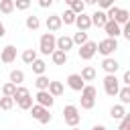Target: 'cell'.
Masks as SVG:
<instances>
[{
	"label": "cell",
	"instance_id": "6da1fadb",
	"mask_svg": "<svg viewBox=\"0 0 130 130\" xmlns=\"http://www.w3.org/2000/svg\"><path fill=\"white\" fill-rule=\"evenodd\" d=\"M95 95H98V89L93 87V85H83V89H81V98H79V102H81V108L83 110H91L93 106H95Z\"/></svg>",
	"mask_w": 130,
	"mask_h": 130
},
{
	"label": "cell",
	"instance_id": "7a4b0ae2",
	"mask_svg": "<svg viewBox=\"0 0 130 130\" xmlns=\"http://www.w3.org/2000/svg\"><path fill=\"white\" fill-rule=\"evenodd\" d=\"M63 120H65V124H67L69 128H77V124L81 122V114H79L77 106L67 104V106L63 108Z\"/></svg>",
	"mask_w": 130,
	"mask_h": 130
},
{
	"label": "cell",
	"instance_id": "3957f363",
	"mask_svg": "<svg viewBox=\"0 0 130 130\" xmlns=\"http://www.w3.org/2000/svg\"><path fill=\"white\" fill-rule=\"evenodd\" d=\"M95 53H100V55H104V59L106 57H112L114 55V51L118 49V39H102L100 43H95Z\"/></svg>",
	"mask_w": 130,
	"mask_h": 130
},
{
	"label": "cell",
	"instance_id": "277c9868",
	"mask_svg": "<svg viewBox=\"0 0 130 130\" xmlns=\"http://www.w3.org/2000/svg\"><path fill=\"white\" fill-rule=\"evenodd\" d=\"M55 41H57V37L51 35V32L41 35V39H39V51H41L43 55H53V51L57 49V47H55Z\"/></svg>",
	"mask_w": 130,
	"mask_h": 130
},
{
	"label": "cell",
	"instance_id": "5b68a950",
	"mask_svg": "<svg viewBox=\"0 0 130 130\" xmlns=\"http://www.w3.org/2000/svg\"><path fill=\"white\" fill-rule=\"evenodd\" d=\"M104 91H106L110 98L118 95V91H120V79H118L116 75H106V77H104Z\"/></svg>",
	"mask_w": 130,
	"mask_h": 130
},
{
	"label": "cell",
	"instance_id": "8992f818",
	"mask_svg": "<svg viewBox=\"0 0 130 130\" xmlns=\"http://www.w3.org/2000/svg\"><path fill=\"white\" fill-rule=\"evenodd\" d=\"M30 116H32L37 122H41V124H49V122L53 120V116L49 114V110L43 108V106H37V104H32V108H30Z\"/></svg>",
	"mask_w": 130,
	"mask_h": 130
},
{
	"label": "cell",
	"instance_id": "52a82bcc",
	"mask_svg": "<svg viewBox=\"0 0 130 130\" xmlns=\"http://www.w3.org/2000/svg\"><path fill=\"white\" fill-rule=\"evenodd\" d=\"M95 43L93 41H87L85 45H81L79 49H77V55H79V59H83V61H89L93 55H95Z\"/></svg>",
	"mask_w": 130,
	"mask_h": 130
},
{
	"label": "cell",
	"instance_id": "ba28073f",
	"mask_svg": "<svg viewBox=\"0 0 130 130\" xmlns=\"http://www.w3.org/2000/svg\"><path fill=\"white\" fill-rule=\"evenodd\" d=\"M35 102H37V106H43V108L51 110V108H53V104H55V98H53L49 91H37Z\"/></svg>",
	"mask_w": 130,
	"mask_h": 130
},
{
	"label": "cell",
	"instance_id": "9c48e42d",
	"mask_svg": "<svg viewBox=\"0 0 130 130\" xmlns=\"http://www.w3.org/2000/svg\"><path fill=\"white\" fill-rule=\"evenodd\" d=\"M102 69L106 71V75H116V71L120 69V63L114 57H106V59H102Z\"/></svg>",
	"mask_w": 130,
	"mask_h": 130
},
{
	"label": "cell",
	"instance_id": "30bf717a",
	"mask_svg": "<svg viewBox=\"0 0 130 130\" xmlns=\"http://www.w3.org/2000/svg\"><path fill=\"white\" fill-rule=\"evenodd\" d=\"M45 26H47V32H57L63 24H61V18H59V14H49L47 16V20H45Z\"/></svg>",
	"mask_w": 130,
	"mask_h": 130
},
{
	"label": "cell",
	"instance_id": "8fae6325",
	"mask_svg": "<svg viewBox=\"0 0 130 130\" xmlns=\"http://www.w3.org/2000/svg\"><path fill=\"white\" fill-rule=\"evenodd\" d=\"M14 59H16V47L14 45H6L2 49V53H0V61L6 63V65H10Z\"/></svg>",
	"mask_w": 130,
	"mask_h": 130
},
{
	"label": "cell",
	"instance_id": "7c38bea8",
	"mask_svg": "<svg viewBox=\"0 0 130 130\" xmlns=\"http://www.w3.org/2000/svg\"><path fill=\"white\" fill-rule=\"evenodd\" d=\"M75 26L81 30V32H87L89 28H91V18H89V14H77L75 16Z\"/></svg>",
	"mask_w": 130,
	"mask_h": 130
},
{
	"label": "cell",
	"instance_id": "4fadbf2b",
	"mask_svg": "<svg viewBox=\"0 0 130 130\" xmlns=\"http://www.w3.org/2000/svg\"><path fill=\"white\" fill-rule=\"evenodd\" d=\"M67 85H69L73 91H81L83 85H85V81L79 77V73H71V75H67Z\"/></svg>",
	"mask_w": 130,
	"mask_h": 130
},
{
	"label": "cell",
	"instance_id": "5bb4252c",
	"mask_svg": "<svg viewBox=\"0 0 130 130\" xmlns=\"http://www.w3.org/2000/svg\"><path fill=\"white\" fill-rule=\"evenodd\" d=\"M89 18H91V26H98V28H104V24L108 22V16L104 10H95L93 14H89Z\"/></svg>",
	"mask_w": 130,
	"mask_h": 130
},
{
	"label": "cell",
	"instance_id": "9a60e30c",
	"mask_svg": "<svg viewBox=\"0 0 130 130\" xmlns=\"http://www.w3.org/2000/svg\"><path fill=\"white\" fill-rule=\"evenodd\" d=\"M104 30H106V37H108V39H118V37H120L122 26H118L114 20H108V22L104 24Z\"/></svg>",
	"mask_w": 130,
	"mask_h": 130
},
{
	"label": "cell",
	"instance_id": "2e32d148",
	"mask_svg": "<svg viewBox=\"0 0 130 130\" xmlns=\"http://www.w3.org/2000/svg\"><path fill=\"white\" fill-rule=\"evenodd\" d=\"M55 47H57L59 51H63V53H69V51L73 49V41H71V37L63 35V37H59V39L55 41Z\"/></svg>",
	"mask_w": 130,
	"mask_h": 130
},
{
	"label": "cell",
	"instance_id": "e0dca14e",
	"mask_svg": "<svg viewBox=\"0 0 130 130\" xmlns=\"http://www.w3.org/2000/svg\"><path fill=\"white\" fill-rule=\"evenodd\" d=\"M67 6H69V10H71L75 16L85 12V2H81V0H67Z\"/></svg>",
	"mask_w": 130,
	"mask_h": 130
},
{
	"label": "cell",
	"instance_id": "ac0fdd59",
	"mask_svg": "<svg viewBox=\"0 0 130 130\" xmlns=\"http://www.w3.org/2000/svg\"><path fill=\"white\" fill-rule=\"evenodd\" d=\"M126 114H128V112H126V108H124L122 104H114V106L110 108V116H112V120H122Z\"/></svg>",
	"mask_w": 130,
	"mask_h": 130
},
{
	"label": "cell",
	"instance_id": "d6986e66",
	"mask_svg": "<svg viewBox=\"0 0 130 130\" xmlns=\"http://www.w3.org/2000/svg\"><path fill=\"white\" fill-rule=\"evenodd\" d=\"M128 20H130V12H128L126 8H120V10H118V14L114 16V22H116L118 26H124Z\"/></svg>",
	"mask_w": 130,
	"mask_h": 130
},
{
	"label": "cell",
	"instance_id": "ffe728a7",
	"mask_svg": "<svg viewBox=\"0 0 130 130\" xmlns=\"http://www.w3.org/2000/svg\"><path fill=\"white\" fill-rule=\"evenodd\" d=\"M47 91H49L53 98H59V95H63L65 89H63V83H61V81H51L49 87H47Z\"/></svg>",
	"mask_w": 130,
	"mask_h": 130
},
{
	"label": "cell",
	"instance_id": "44dd1931",
	"mask_svg": "<svg viewBox=\"0 0 130 130\" xmlns=\"http://www.w3.org/2000/svg\"><path fill=\"white\" fill-rule=\"evenodd\" d=\"M20 59H22L26 65H32L39 57H37V51H35V49H24V51H22V55H20Z\"/></svg>",
	"mask_w": 130,
	"mask_h": 130
},
{
	"label": "cell",
	"instance_id": "7402d4cb",
	"mask_svg": "<svg viewBox=\"0 0 130 130\" xmlns=\"http://www.w3.org/2000/svg\"><path fill=\"white\" fill-rule=\"evenodd\" d=\"M51 59H53V63H55V65H65V63H67V59H69V55H67V53H63V51H59V49H55V51H53V55H51Z\"/></svg>",
	"mask_w": 130,
	"mask_h": 130
},
{
	"label": "cell",
	"instance_id": "603a6c76",
	"mask_svg": "<svg viewBox=\"0 0 130 130\" xmlns=\"http://www.w3.org/2000/svg\"><path fill=\"white\" fill-rule=\"evenodd\" d=\"M79 77H81L83 81H93V79H95V69H93L91 65H85V67L81 69Z\"/></svg>",
	"mask_w": 130,
	"mask_h": 130
},
{
	"label": "cell",
	"instance_id": "cb8c5ba5",
	"mask_svg": "<svg viewBox=\"0 0 130 130\" xmlns=\"http://www.w3.org/2000/svg\"><path fill=\"white\" fill-rule=\"evenodd\" d=\"M22 81H24V71L12 69V71H10V83H14V85L18 87V85H22Z\"/></svg>",
	"mask_w": 130,
	"mask_h": 130
},
{
	"label": "cell",
	"instance_id": "d4e9b609",
	"mask_svg": "<svg viewBox=\"0 0 130 130\" xmlns=\"http://www.w3.org/2000/svg\"><path fill=\"white\" fill-rule=\"evenodd\" d=\"M30 67H32V73H35L37 77H39V75H45V71H47V63H45L43 59H37Z\"/></svg>",
	"mask_w": 130,
	"mask_h": 130
},
{
	"label": "cell",
	"instance_id": "484cf974",
	"mask_svg": "<svg viewBox=\"0 0 130 130\" xmlns=\"http://www.w3.org/2000/svg\"><path fill=\"white\" fill-rule=\"evenodd\" d=\"M49 83H51V79H49L47 75H39V77L35 79V87H37L39 91H47Z\"/></svg>",
	"mask_w": 130,
	"mask_h": 130
},
{
	"label": "cell",
	"instance_id": "4316f807",
	"mask_svg": "<svg viewBox=\"0 0 130 130\" xmlns=\"http://www.w3.org/2000/svg\"><path fill=\"white\" fill-rule=\"evenodd\" d=\"M28 95H30V91H28L24 85H18L16 91H14V95H12V100H14V104H18L20 100H24V98H28Z\"/></svg>",
	"mask_w": 130,
	"mask_h": 130
},
{
	"label": "cell",
	"instance_id": "83f0119b",
	"mask_svg": "<svg viewBox=\"0 0 130 130\" xmlns=\"http://www.w3.org/2000/svg\"><path fill=\"white\" fill-rule=\"evenodd\" d=\"M59 18H61V24H65V26H69V24H75V14L67 8L63 14H59Z\"/></svg>",
	"mask_w": 130,
	"mask_h": 130
},
{
	"label": "cell",
	"instance_id": "f1b7e54d",
	"mask_svg": "<svg viewBox=\"0 0 130 130\" xmlns=\"http://www.w3.org/2000/svg\"><path fill=\"white\" fill-rule=\"evenodd\" d=\"M24 24H26V28H28V30H39V26H41V20H39V16L30 14V16H26Z\"/></svg>",
	"mask_w": 130,
	"mask_h": 130
},
{
	"label": "cell",
	"instance_id": "f546056e",
	"mask_svg": "<svg viewBox=\"0 0 130 130\" xmlns=\"http://www.w3.org/2000/svg\"><path fill=\"white\" fill-rule=\"evenodd\" d=\"M118 98H120V104L126 108V106L130 104V87H120V91H118Z\"/></svg>",
	"mask_w": 130,
	"mask_h": 130
},
{
	"label": "cell",
	"instance_id": "4dcf8cb0",
	"mask_svg": "<svg viewBox=\"0 0 130 130\" xmlns=\"http://www.w3.org/2000/svg\"><path fill=\"white\" fill-rule=\"evenodd\" d=\"M71 41H73V45H79V47H81V45H85L89 39H87V32H81V30H77V32L71 37Z\"/></svg>",
	"mask_w": 130,
	"mask_h": 130
},
{
	"label": "cell",
	"instance_id": "1f68e13d",
	"mask_svg": "<svg viewBox=\"0 0 130 130\" xmlns=\"http://www.w3.org/2000/svg\"><path fill=\"white\" fill-rule=\"evenodd\" d=\"M14 10V0H0V12L2 14H10Z\"/></svg>",
	"mask_w": 130,
	"mask_h": 130
},
{
	"label": "cell",
	"instance_id": "d6a6232c",
	"mask_svg": "<svg viewBox=\"0 0 130 130\" xmlns=\"http://www.w3.org/2000/svg\"><path fill=\"white\" fill-rule=\"evenodd\" d=\"M14 91H16V85H14V83L6 81V83L2 85V95H4V98H12V95H14Z\"/></svg>",
	"mask_w": 130,
	"mask_h": 130
},
{
	"label": "cell",
	"instance_id": "836d02e7",
	"mask_svg": "<svg viewBox=\"0 0 130 130\" xmlns=\"http://www.w3.org/2000/svg\"><path fill=\"white\" fill-rule=\"evenodd\" d=\"M12 108H14V100H12V98H4V95H0V110L8 112V110H12Z\"/></svg>",
	"mask_w": 130,
	"mask_h": 130
},
{
	"label": "cell",
	"instance_id": "e575fe53",
	"mask_svg": "<svg viewBox=\"0 0 130 130\" xmlns=\"http://www.w3.org/2000/svg\"><path fill=\"white\" fill-rule=\"evenodd\" d=\"M16 106H18L20 110H30V108H32V98L28 95V98H24V100H20V102H18Z\"/></svg>",
	"mask_w": 130,
	"mask_h": 130
},
{
	"label": "cell",
	"instance_id": "d590c367",
	"mask_svg": "<svg viewBox=\"0 0 130 130\" xmlns=\"http://www.w3.org/2000/svg\"><path fill=\"white\" fill-rule=\"evenodd\" d=\"M118 130H130V114H126L122 120H120V126Z\"/></svg>",
	"mask_w": 130,
	"mask_h": 130
},
{
	"label": "cell",
	"instance_id": "8d00e7d4",
	"mask_svg": "<svg viewBox=\"0 0 130 130\" xmlns=\"http://www.w3.org/2000/svg\"><path fill=\"white\" fill-rule=\"evenodd\" d=\"M28 6H30L28 0H18V2H14V8H16V10H26Z\"/></svg>",
	"mask_w": 130,
	"mask_h": 130
},
{
	"label": "cell",
	"instance_id": "74e56055",
	"mask_svg": "<svg viewBox=\"0 0 130 130\" xmlns=\"http://www.w3.org/2000/svg\"><path fill=\"white\" fill-rule=\"evenodd\" d=\"M98 4H100V10H104V12H106L108 8H112V6H114V2H112V0H100Z\"/></svg>",
	"mask_w": 130,
	"mask_h": 130
},
{
	"label": "cell",
	"instance_id": "f35d334b",
	"mask_svg": "<svg viewBox=\"0 0 130 130\" xmlns=\"http://www.w3.org/2000/svg\"><path fill=\"white\" fill-rule=\"evenodd\" d=\"M120 83H124V87H130V71H124V75H122Z\"/></svg>",
	"mask_w": 130,
	"mask_h": 130
},
{
	"label": "cell",
	"instance_id": "ab89813d",
	"mask_svg": "<svg viewBox=\"0 0 130 130\" xmlns=\"http://www.w3.org/2000/svg\"><path fill=\"white\" fill-rule=\"evenodd\" d=\"M39 6L41 8H51L53 6V0H39Z\"/></svg>",
	"mask_w": 130,
	"mask_h": 130
},
{
	"label": "cell",
	"instance_id": "60d3db41",
	"mask_svg": "<svg viewBox=\"0 0 130 130\" xmlns=\"http://www.w3.org/2000/svg\"><path fill=\"white\" fill-rule=\"evenodd\" d=\"M6 35V28H4V24H2V20H0V39Z\"/></svg>",
	"mask_w": 130,
	"mask_h": 130
},
{
	"label": "cell",
	"instance_id": "b9f144b4",
	"mask_svg": "<svg viewBox=\"0 0 130 130\" xmlns=\"http://www.w3.org/2000/svg\"><path fill=\"white\" fill-rule=\"evenodd\" d=\"M91 130H106V126H104V124H95Z\"/></svg>",
	"mask_w": 130,
	"mask_h": 130
},
{
	"label": "cell",
	"instance_id": "7bdbcfd3",
	"mask_svg": "<svg viewBox=\"0 0 130 130\" xmlns=\"http://www.w3.org/2000/svg\"><path fill=\"white\" fill-rule=\"evenodd\" d=\"M71 130H81V128H71Z\"/></svg>",
	"mask_w": 130,
	"mask_h": 130
}]
</instances>
